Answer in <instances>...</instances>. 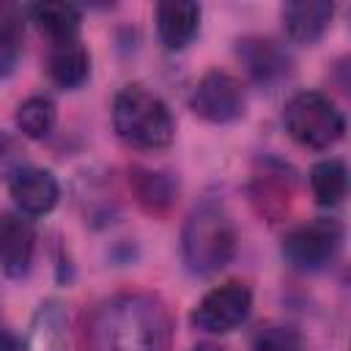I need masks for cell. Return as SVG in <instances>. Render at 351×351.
I'll return each mask as SVG.
<instances>
[{
	"instance_id": "obj_19",
	"label": "cell",
	"mask_w": 351,
	"mask_h": 351,
	"mask_svg": "<svg viewBox=\"0 0 351 351\" xmlns=\"http://www.w3.org/2000/svg\"><path fill=\"white\" fill-rule=\"evenodd\" d=\"M58 110L49 96H30L16 107V129L30 140H44L55 126Z\"/></svg>"
},
{
	"instance_id": "obj_21",
	"label": "cell",
	"mask_w": 351,
	"mask_h": 351,
	"mask_svg": "<svg viewBox=\"0 0 351 351\" xmlns=\"http://www.w3.org/2000/svg\"><path fill=\"white\" fill-rule=\"evenodd\" d=\"M22 348V340L8 332V329H0V351H19Z\"/></svg>"
},
{
	"instance_id": "obj_16",
	"label": "cell",
	"mask_w": 351,
	"mask_h": 351,
	"mask_svg": "<svg viewBox=\"0 0 351 351\" xmlns=\"http://www.w3.org/2000/svg\"><path fill=\"white\" fill-rule=\"evenodd\" d=\"M132 189L137 195V203L151 214H165L176 203L178 186L167 173L134 167L132 170Z\"/></svg>"
},
{
	"instance_id": "obj_14",
	"label": "cell",
	"mask_w": 351,
	"mask_h": 351,
	"mask_svg": "<svg viewBox=\"0 0 351 351\" xmlns=\"http://www.w3.org/2000/svg\"><path fill=\"white\" fill-rule=\"evenodd\" d=\"M335 16V3L326 0H293L282 5V27L296 44H315Z\"/></svg>"
},
{
	"instance_id": "obj_20",
	"label": "cell",
	"mask_w": 351,
	"mask_h": 351,
	"mask_svg": "<svg viewBox=\"0 0 351 351\" xmlns=\"http://www.w3.org/2000/svg\"><path fill=\"white\" fill-rule=\"evenodd\" d=\"M252 351H302V337L291 324H266L255 332Z\"/></svg>"
},
{
	"instance_id": "obj_8",
	"label": "cell",
	"mask_w": 351,
	"mask_h": 351,
	"mask_svg": "<svg viewBox=\"0 0 351 351\" xmlns=\"http://www.w3.org/2000/svg\"><path fill=\"white\" fill-rule=\"evenodd\" d=\"M8 192H11L19 214H25V217L49 214L60 197V186H58L55 176L49 170H41V167L16 170L8 181Z\"/></svg>"
},
{
	"instance_id": "obj_10",
	"label": "cell",
	"mask_w": 351,
	"mask_h": 351,
	"mask_svg": "<svg viewBox=\"0 0 351 351\" xmlns=\"http://www.w3.org/2000/svg\"><path fill=\"white\" fill-rule=\"evenodd\" d=\"M236 55H239L241 66L247 69V74L258 85H274L291 69L288 52L277 41L263 38V36H247V38H241L239 47H236Z\"/></svg>"
},
{
	"instance_id": "obj_3",
	"label": "cell",
	"mask_w": 351,
	"mask_h": 351,
	"mask_svg": "<svg viewBox=\"0 0 351 351\" xmlns=\"http://www.w3.org/2000/svg\"><path fill=\"white\" fill-rule=\"evenodd\" d=\"M112 126L118 137L137 151L167 148L176 137L170 107L143 85H126L112 101Z\"/></svg>"
},
{
	"instance_id": "obj_12",
	"label": "cell",
	"mask_w": 351,
	"mask_h": 351,
	"mask_svg": "<svg viewBox=\"0 0 351 351\" xmlns=\"http://www.w3.org/2000/svg\"><path fill=\"white\" fill-rule=\"evenodd\" d=\"M200 30V5L192 0H165L156 5V33L165 49L178 52Z\"/></svg>"
},
{
	"instance_id": "obj_9",
	"label": "cell",
	"mask_w": 351,
	"mask_h": 351,
	"mask_svg": "<svg viewBox=\"0 0 351 351\" xmlns=\"http://www.w3.org/2000/svg\"><path fill=\"white\" fill-rule=\"evenodd\" d=\"M36 230L25 214L0 217V269L5 277H25L33 263Z\"/></svg>"
},
{
	"instance_id": "obj_2",
	"label": "cell",
	"mask_w": 351,
	"mask_h": 351,
	"mask_svg": "<svg viewBox=\"0 0 351 351\" xmlns=\"http://www.w3.org/2000/svg\"><path fill=\"white\" fill-rule=\"evenodd\" d=\"M181 252L186 269L203 277L230 263L236 252V228L217 200H203L189 211L181 230Z\"/></svg>"
},
{
	"instance_id": "obj_5",
	"label": "cell",
	"mask_w": 351,
	"mask_h": 351,
	"mask_svg": "<svg viewBox=\"0 0 351 351\" xmlns=\"http://www.w3.org/2000/svg\"><path fill=\"white\" fill-rule=\"evenodd\" d=\"M343 225L332 217H315L304 225H296L282 239V258L299 271L326 269L343 247Z\"/></svg>"
},
{
	"instance_id": "obj_15",
	"label": "cell",
	"mask_w": 351,
	"mask_h": 351,
	"mask_svg": "<svg viewBox=\"0 0 351 351\" xmlns=\"http://www.w3.org/2000/svg\"><path fill=\"white\" fill-rule=\"evenodd\" d=\"M30 22H36V27L41 33L49 36V41H63V38H77L82 14L74 3H33L25 8Z\"/></svg>"
},
{
	"instance_id": "obj_17",
	"label": "cell",
	"mask_w": 351,
	"mask_h": 351,
	"mask_svg": "<svg viewBox=\"0 0 351 351\" xmlns=\"http://www.w3.org/2000/svg\"><path fill=\"white\" fill-rule=\"evenodd\" d=\"M25 16L27 11L16 3H0V77L14 74L22 41H25Z\"/></svg>"
},
{
	"instance_id": "obj_6",
	"label": "cell",
	"mask_w": 351,
	"mask_h": 351,
	"mask_svg": "<svg viewBox=\"0 0 351 351\" xmlns=\"http://www.w3.org/2000/svg\"><path fill=\"white\" fill-rule=\"evenodd\" d=\"M189 107L197 118L208 121V123H230L239 121L247 110V90L241 85L239 77L211 69L206 71L189 99Z\"/></svg>"
},
{
	"instance_id": "obj_1",
	"label": "cell",
	"mask_w": 351,
	"mask_h": 351,
	"mask_svg": "<svg viewBox=\"0 0 351 351\" xmlns=\"http://www.w3.org/2000/svg\"><path fill=\"white\" fill-rule=\"evenodd\" d=\"M170 315L159 296L123 291L88 321V351H170Z\"/></svg>"
},
{
	"instance_id": "obj_4",
	"label": "cell",
	"mask_w": 351,
	"mask_h": 351,
	"mask_svg": "<svg viewBox=\"0 0 351 351\" xmlns=\"http://www.w3.org/2000/svg\"><path fill=\"white\" fill-rule=\"evenodd\" d=\"M285 132L304 148L324 151L332 148L346 132V115L337 104L318 90H299L288 99L282 110Z\"/></svg>"
},
{
	"instance_id": "obj_11",
	"label": "cell",
	"mask_w": 351,
	"mask_h": 351,
	"mask_svg": "<svg viewBox=\"0 0 351 351\" xmlns=\"http://www.w3.org/2000/svg\"><path fill=\"white\" fill-rule=\"evenodd\" d=\"M69 348V318L58 299H47L30 318L19 351H66Z\"/></svg>"
},
{
	"instance_id": "obj_7",
	"label": "cell",
	"mask_w": 351,
	"mask_h": 351,
	"mask_svg": "<svg viewBox=\"0 0 351 351\" xmlns=\"http://www.w3.org/2000/svg\"><path fill=\"white\" fill-rule=\"evenodd\" d=\"M252 310V291L244 282H222L211 288L192 310V324L208 335H225L239 329Z\"/></svg>"
},
{
	"instance_id": "obj_18",
	"label": "cell",
	"mask_w": 351,
	"mask_h": 351,
	"mask_svg": "<svg viewBox=\"0 0 351 351\" xmlns=\"http://www.w3.org/2000/svg\"><path fill=\"white\" fill-rule=\"evenodd\" d=\"M310 189H313V197H315L318 206H326V208L337 206L348 192L346 165L335 156L315 162L313 170H310Z\"/></svg>"
},
{
	"instance_id": "obj_13",
	"label": "cell",
	"mask_w": 351,
	"mask_h": 351,
	"mask_svg": "<svg viewBox=\"0 0 351 351\" xmlns=\"http://www.w3.org/2000/svg\"><path fill=\"white\" fill-rule=\"evenodd\" d=\"M47 74L63 90H74L80 85H85V80L90 77V52H88V47L80 38L52 41L49 55H47Z\"/></svg>"
},
{
	"instance_id": "obj_22",
	"label": "cell",
	"mask_w": 351,
	"mask_h": 351,
	"mask_svg": "<svg viewBox=\"0 0 351 351\" xmlns=\"http://www.w3.org/2000/svg\"><path fill=\"white\" fill-rule=\"evenodd\" d=\"M192 351H228V348L219 346V343H197Z\"/></svg>"
}]
</instances>
